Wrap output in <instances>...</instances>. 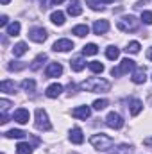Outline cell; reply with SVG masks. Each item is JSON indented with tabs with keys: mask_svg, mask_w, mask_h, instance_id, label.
Here are the masks:
<instances>
[{
	"mask_svg": "<svg viewBox=\"0 0 152 154\" xmlns=\"http://www.w3.org/2000/svg\"><path fill=\"white\" fill-rule=\"evenodd\" d=\"M25 52H27V45H25L23 41H20V43H16V45L13 47V54H14L16 57H22Z\"/></svg>",
	"mask_w": 152,
	"mask_h": 154,
	"instance_id": "20",
	"label": "cell"
},
{
	"mask_svg": "<svg viewBox=\"0 0 152 154\" xmlns=\"http://www.w3.org/2000/svg\"><path fill=\"white\" fill-rule=\"evenodd\" d=\"M50 2H52V4H54V5H56V4H63V2H65V0H50Z\"/></svg>",
	"mask_w": 152,
	"mask_h": 154,
	"instance_id": "42",
	"label": "cell"
},
{
	"mask_svg": "<svg viewBox=\"0 0 152 154\" xmlns=\"http://www.w3.org/2000/svg\"><path fill=\"white\" fill-rule=\"evenodd\" d=\"M129 108H131V115L138 116L140 111L143 109V102H141L140 99H131V100H129Z\"/></svg>",
	"mask_w": 152,
	"mask_h": 154,
	"instance_id": "15",
	"label": "cell"
},
{
	"mask_svg": "<svg viewBox=\"0 0 152 154\" xmlns=\"http://www.w3.org/2000/svg\"><path fill=\"white\" fill-rule=\"evenodd\" d=\"M66 13H68L70 16H79V14L82 13V7H81V4H79L77 0H74V2H70V5H68Z\"/></svg>",
	"mask_w": 152,
	"mask_h": 154,
	"instance_id": "17",
	"label": "cell"
},
{
	"mask_svg": "<svg viewBox=\"0 0 152 154\" xmlns=\"http://www.w3.org/2000/svg\"><path fill=\"white\" fill-rule=\"evenodd\" d=\"M56 52H68V50H72L74 48V41H70V39L63 38V39H57L56 43H54V47H52Z\"/></svg>",
	"mask_w": 152,
	"mask_h": 154,
	"instance_id": "8",
	"label": "cell"
},
{
	"mask_svg": "<svg viewBox=\"0 0 152 154\" xmlns=\"http://www.w3.org/2000/svg\"><path fill=\"white\" fill-rule=\"evenodd\" d=\"M9 2H11V0H0V4H2V5H7Z\"/></svg>",
	"mask_w": 152,
	"mask_h": 154,
	"instance_id": "43",
	"label": "cell"
},
{
	"mask_svg": "<svg viewBox=\"0 0 152 154\" xmlns=\"http://www.w3.org/2000/svg\"><path fill=\"white\" fill-rule=\"evenodd\" d=\"M9 106H11V102H9V100H5V99H0V108H2V113H5V111L9 109Z\"/></svg>",
	"mask_w": 152,
	"mask_h": 154,
	"instance_id": "37",
	"label": "cell"
},
{
	"mask_svg": "<svg viewBox=\"0 0 152 154\" xmlns=\"http://www.w3.org/2000/svg\"><path fill=\"white\" fill-rule=\"evenodd\" d=\"M141 22L145 25H152V11H143L141 13Z\"/></svg>",
	"mask_w": 152,
	"mask_h": 154,
	"instance_id": "34",
	"label": "cell"
},
{
	"mask_svg": "<svg viewBox=\"0 0 152 154\" xmlns=\"http://www.w3.org/2000/svg\"><path fill=\"white\" fill-rule=\"evenodd\" d=\"M20 29H22L20 22H13L11 25H7V36H18L20 34Z\"/></svg>",
	"mask_w": 152,
	"mask_h": 154,
	"instance_id": "23",
	"label": "cell"
},
{
	"mask_svg": "<svg viewBox=\"0 0 152 154\" xmlns=\"http://www.w3.org/2000/svg\"><path fill=\"white\" fill-rule=\"evenodd\" d=\"M106 125L111 127V129H122L123 127V118L118 115V113L111 111L109 115L106 116Z\"/></svg>",
	"mask_w": 152,
	"mask_h": 154,
	"instance_id": "6",
	"label": "cell"
},
{
	"mask_svg": "<svg viewBox=\"0 0 152 154\" xmlns=\"http://www.w3.org/2000/svg\"><path fill=\"white\" fill-rule=\"evenodd\" d=\"M145 79H147L145 68H136V70L132 72V77H131V81H132L134 84H143V82H145Z\"/></svg>",
	"mask_w": 152,
	"mask_h": 154,
	"instance_id": "14",
	"label": "cell"
},
{
	"mask_svg": "<svg viewBox=\"0 0 152 154\" xmlns=\"http://www.w3.org/2000/svg\"><path fill=\"white\" fill-rule=\"evenodd\" d=\"M102 2H106V4H111V2H114V0H102Z\"/></svg>",
	"mask_w": 152,
	"mask_h": 154,
	"instance_id": "44",
	"label": "cell"
},
{
	"mask_svg": "<svg viewBox=\"0 0 152 154\" xmlns=\"http://www.w3.org/2000/svg\"><path fill=\"white\" fill-rule=\"evenodd\" d=\"M45 61H47V54H39L38 57L32 61V65H31L29 68H31L32 72H36V70H39V68H41V65H43Z\"/></svg>",
	"mask_w": 152,
	"mask_h": 154,
	"instance_id": "19",
	"label": "cell"
},
{
	"mask_svg": "<svg viewBox=\"0 0 152 154\" xmlns=\"http://www.w3.org/2000/svg\"><path fill=\"white\" fill-rule=\"evenodd\" d=\"M81 88L86 90V91H91V93H99V91H108V90L111 88V84H109V81H106V79L90 77L88 81H84V82L81 84Z\"/></svg>",
	"mask_w": 152,
	"mask_h": 154,
	"instance_id": "1",
	"label": "cell"
},
{
	"mask_svg": "<svg viewBox=\"0 0 152 154\" xmlns=\"http://www.w3.org/2000/svg\"><path fill=\"white\" fill-rule=\"evenodd\" d=\"M70 66H72V70H74V72H81V70H84L86 61H84L82 57H75V59H72V61H70Z\"/></svg>",
	"mask_w": 152,
	"mask_h": 154,
	"instance_id": "18",
	"label": "cell"
},
{
	"mask_svg": "<svg viewBox=\"0 0 152 154\" xmlns=\"http://www.w3.org/2000/svg\"><path fill=\"white\" fill-rule=\"evenodd\" d=\"M143 145L149 147V149H152V138H145V140H143Z\"/></svg>",
	"mask_w": 152,
	"mask_h": 154,
	"instance_id": "39",
	"label": "cell"
},
{
	"mask_svg": "<svg viewBox=\"0 0 152 154\" xmlns=\"http://www.w3.org/2000/svg\"><path fill=\"white\" fill-rule=\"evenodd\" d=\"M25 91H34V88H36V82L32 81V79H25V81H22V84H20Z\"/></svg>",
	"mask_w": 152,
	"mask_h": 154,
	"instance_id": "31",
	"label": "cell"
},
{
	"mask_svg": "<svg viewBox=\"0 0 152 154\" xmlns=\"http://www.w3.org/2000/svg\"><path fill=\"white\" fill-rule=\"evenodd\" d=\"M75 36H79V38H82V36H86L88 32H90V29H88V25H77V27H74V31H72Z\"/></svg>",
	"mask_w": 152,
	"mask_h": 154,
	"instance_id": "30",
	"label": "cell"
},
{
	"mask_svg": "<svg viewBox=\"0 0 152 154\" xmlns=\"http://www.w3.org/2000/svg\"><path fill=\"white\" fill-rule=\"evenodd\" d=\"M13 120L18 122V124H27V122H29V111H27L25 108L16 109V111L13 113Z\"/></svg>",
	"mask_w": 152,
	"mask_h": 154,
	"instance_id": "12",
	"label": "cell"
},
{
	"mask_svg": "<svg viewBox=\"0 0 152 154\" xmlns=\"http://www.w3.org/2000/svg\"><path fill=\"white\" fill-rule=\"evenodd\" d=\"M7 25V16L4 14V16H0V27H5Z\"/></svg>",
	"mask_w": 152,
	"mask_h": 154,
	"instance_id": "38",
	"label": "cell"
},
{
	"mask_svg": "<svg viewBox=\"0 0 152 154\" xmlns=\"http://www.w3.org/2000/svg\"><path fill=\"white\" fill-rule=\"evenodd\" d=\"M7 122H9V120H7V115H5V113H2V116H0V124L4 125V124H7Z\"/></svg>",
	"mask_w": 152,
	"mask_h": 154,
	"instance_id": "40",
	"label": "cell"
},
{
	"mask_svg": "<svg viewBox=\"0 0 152 154\" xmlns=\"http://www.w3.org/2000/svg\"><path fill=\"white\" fill-rule=\"evenodd\" d=\"M25 134H27V133H23L22 129H11V131H7L4 136H5V138H23Z\"/></svg>",
	"mask_w": 152,
	"mask_h": 154,
	"instance_id": "29",
	"label": "cell"
},
{
	"mask_svg": "<svg viewBox=\"0 0 152 154\" xmlns=\"http://www.w3.org/2000/svg\"><path fill=\"white\" fill-rule=\"evenodd\" d=\"M109 154H132V147L131 145H125V143H122V145H118L114 151H111Z\"/></svg>",
	"mask_w": 152,
	"mask_h": 154,
	"instance_id": "27",
	"label": "cell"
},
{
	"mask_svg": "<svg viewBox=\"0 0 152 154\" xmlns=\"http://www.w3.org/2000/svg\"><path fill=\"white\" fill-rule=\"evenodd\" d=\"M118 29L123 31V32H132V31L138 29V20H136L132 14H129V16H122V18L118 20Z\"/></svg>",
	"mask_w": 152,
	"mask_h": 154,
	"instance_id": "3",
	"label": "cell"
},
{
	"mask_svg": "<svg viewBox=\"0 0 152 154\" xmlns=\"http://www.w3.org/2000/svg\"><path fill=\"white\" fill-rule=\"evenodd\" d=\"M90 143L95 149H99V151H108V149L113 147V138L108 136V134H104V133H99V134H93L90 138Z\"/></svg>",
	"mask_w": 152,
	"mask_h": 154,
	"instance_id": "2",
	"label": "cell"
},
{
	"mask_svg": "<svg viewBox=\"0 0 152 154\" xmlns=\"http://www.w3.org/2000/svg\"><path fill=\"white\" fill-rule=\"evenodd\" d=\"M47 31L43 29V27H34V29H31L29 31V38L32 39V41H36V43H43L45 39H47Z\"/></svg>",
	"mask_w": 152,
	"mask_h": 154,
	"instance_id": "7",
	"label": "cell"
},
{
	"mask_svg": "<svg viewBox=\"0 0 152 154\" xmlns=\"http://www.w3.org/2000/svg\"><path fill=\"white\" fill-rule=\"evenodd\" d=\"M36 129H39V131H50L52 129V124L48 120L47 111L41 109V108L36 109Z\"/></svg>",
	"mask_w": 152,
	"mask_h": 154,
	"instance_id": "4",
	"label": "cell"
},
{
	"mask_svg": "<svg viewBox=\"0 0 152 154\" xmlns=\"http://www.w3.org/2000/svg\"><path fill=\"white\" fill-rule=\"evenodd\" d=\"M88 68H90L91 72H95V74H102V72H104V65H102L100 61H91V63H88Z\"/></svg>",
	"mask_w": 152,
	"mask_h": 154,
	"instance_id": "28",
	"label": "cell"
},
{
	"mask_svg": "<svg viewBox=\"0 0 152 154\" xmlns=\"http://www.w3.org/2000/svg\"><path fill=\"white\" fill-rule=\"evenodd\" d=\"M131 70H134V61L127 57V59H122V61H120V66H116V68L111 70V75L118 77V75H123V74L131 72Z\"/></svg>",
	"mask_w": 152,
	"mask_h": 154,
	"instance_id": "5",
	"label": "cell"
},
{
	"mask_svg": "<svg viewBox=\"0 0 152 154\" xmlns=\"http://www.w3.org/2000/svg\"><path fill=\"white\" fill-rule=\"evenodd\" d=\"M25 66H27L25 63H9V65H7V68H9V70H14V72H16V70H23Z\"/></svg>",
	"mask_w": 152,
	"mask_h": 154,
	"instance_id": "36",
	"label": "cell"
},
{
	"mask_svg": "<svg viewBox=\"0 0 152 154\" xmlns=\"http://www.w3.org/2000/svg\"><path fill=\"white\" fill-rule=\"evenodd\" d=\"M70 142H72V143H75V145H81V143L84 142L82 131H81L79 127H74V129L70 131Z\"/></svg>",
	"mask_w": 152,
	"mask_h": 154,
	"instance_id": "16",
	"label": "cell"
},
{
	"mask_svg": "<svg viewBox=\"0 0 152 154\" xmlns=\"http://www.w3.org/2000/svg\"><path fill=\"white\" fill-rule=\"evenodd\" d=\"M109 31V22L108 20H97L95 23H93V32L95 34H106Z\"/></svg>",
	"mask_w": 152,
	"mask_h": 154,
	"instance_id": "10",
	"label": "cell"
},
{
	"mask_svg": "<svg viewBox=\"0 0 152 154\" xmlns=\"http://www.w3.org/2000/svg\"><path fill=\"white\" fill-rule=\"evenodd\" d=\"M86 5H90L93 11H100V9H102L100 0H86Z\"/></svg>",
	"mask_w": 152,
	"mask_h": 154,
	"instance_id": "35",
	"label": "cell"
},
{
	"mask_svg": "<svg viewBox=\"0 0 152 154\" xmlns=\"http://www.w3.org/2000/svg\"><path fill=\"white\" fill-rule=\"evenodd\" d=\"M61 91H63V86H61V84H57V82H54V84H50V86L47 88L45 95H47L48 99H57V97L61 95Z\"/></svg>",
	"mask_w": 152,
	"mask_h": 154,
	"instance_id": "13",
	"label": "cell"
},
{
	"mask_svg": "<svg viewBox=\"0 0 152 154\" xmlns=\"http://www.w3.org/2000/svg\"><path fill=\"white\" fill-rule=\"evenodd\" d=\"M61 74H63V66L59 63H50L47 66V70H45V75L47 77H59Z\"/></svg>",
	"mask_w": 152,
	"mask_h": 154,
	"instance_id": "11",
	"label": "cell"
},
{
	"mask_svg": "<svg viewBox=\"0 0 152 154\" xmlns=\"http://www.w3.org/2000/svg\"><path fill=\"white\" fill-rule=\"evenodd\" d=\"M125 50L131 52V54H138V52H140V43H138V41H131Z\"/></svg>",
	"mask_w": 152,
	"mask_h": 154,
	"instance_id": "33",
	"label": "cell"
},
{
	"mask_svg": "<svg viewBox=\"0 0 152 154\" xmlns=\"http://www.w3.org/2000/svg\"><path fill=\"white\" fill-rule=\"evenodd\" d=\"M0 90H2V91H5V93H14L16 86H14V82H13V81H2V82H0Z\"/></svg>",
	"mask_w": 152,
	"mask_h": 154,
	"instance_id": "24",
	"label": "cell"
},
{
	"mask_svg": "<svg viewBox=\"0 0 152 154\" xmlns=\"http://www.w3.org/2000/svg\"><path fill=\"white\" fill-rule=\"evenodd\" d=\"M90 115H91V109H90L88 106H79V108H74V109H72V116L81 118V120L90 118Z\"/></svg>",
	"mask_w": 152,
	"mask_h": 154,
	"instance_id": "9",
	"label": "cell"
},
{
	"mask_svg": "<svg viewBox=\"0 0 152 154\" xmlns=\"http://www.w3.org/2000/svg\"><path fill=\"white\" fill-rule=\"evenodd\" d=\"M16 152L18 154H32V147L29 143H25V142H20L16 145Z\"/></svg>",
	"mask_w": 152,
	"mask_h": 154,
	"instance_id": "26",
	"label": "cell"
},
{
	"mask_svg": "<svg viewBox=\"0 0 152 154\" xmlns=\"http://www.w3.org/2000/svg\"><path fill=\"white\" fill-rule=\"evenodd\" d=\"M108 104H109V102H108L106 99H99V100H95V102H93V109L102 111L104 108H108Z\"/></svg>",
	"mask_w": 152,
	"mask_h": 154,
	"instance_id": "32",
	"label": "cell"
},
{
	"mask_svg": "<svg viewBox=\"0 0 152 154\" xmlns=\"http://www.w3.org/2000/svg\"><path fill=\"white\" fill-rule=\"evenodd\" d=\"M106 56H108V59H111V61L118 59V56H120V48H118V47H114V45L108 47V48H106Z\"/></svg>",
	"mask_w": 152,
	"mask_h": 154,
	"instance_id": "21",
	"label": "cell"
},
{
	"mask_svg": "<svg viewBox=\"0 0 152 154\" xmlns=\"http://www.w3.org/2000/svg\"><path fill=\"white\" fill-rule=\"evenodd\" d=\"M50 20H52V23H56V25H63V23H65V13L54 11L52 16H50Z\"/></svg>",
	"mask_w": 152,
	"mask_h": 154,
	"instance_id": "22",
	"label": "cell"
},
{
	"mask_svg": "<svg viewBox=\"0 0 152 154\" xmlns=\"http://www.w3.org/2000/svg\"><path fill=\"white\" fill-rule=\"evenodd\" d=\"M99 52V47L95 45V43H88V45H84V48H82V54L84 56H95Z\"/></svg>",
	"mask_w": 152,
	"mask_h": 154,
	"instance_id": "25",
	"label": "cell"
},
{
	"mask_svg": "<svg viewBox=\"0 0 152 154\" xmlns=\"http://www.w3.org/2000/svg\"><path fill=\"white\" fill-rule=\"evenodd\" d=\"M147 57H149V59H150V61H152V47H150V48H149V52H147Z\"/></svg>",
	"mask_w": 152,
	"mask_h": 154,
	"instance_id": "41",
	"label": "cell"
}]
</instances>
